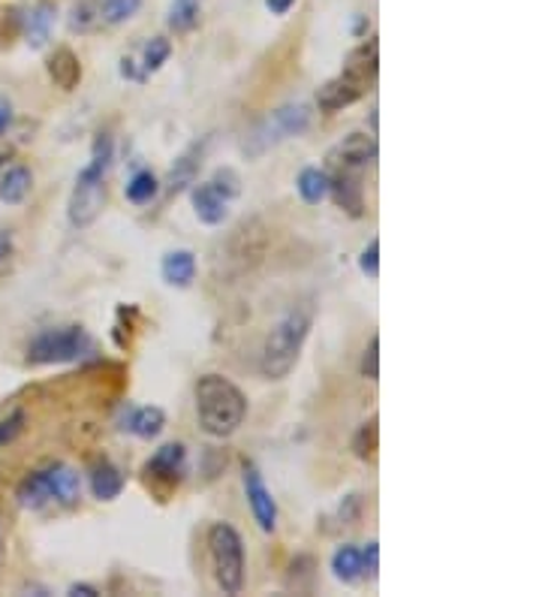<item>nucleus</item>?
Returning a JSON list of instances; mask_svg holds the SVG:
<instances>
[{"mask_svg": "<svg viewBox=\"0 0 542 597\" xmlns=\"http://www.w3.org/2000/svg\"><path fill=\"white\" fill-rule=\"evenodd\" d=\"M314 326V305L311 302H299L283 314L281 321L271 326L265 335V345L260 354V375L265 380H283L295 368L302 347H305L307 335Z\"/></svg>", "mask_w": 542, "mask_h": 597, "instance_id": "obj_1", "label": "nucleus"}, {"mask_svg": "<svg viewBox=\"0 0 542 597\" xmlns=\"http://www.w3.org/2000/svg\"><path fill=\"white\" fill-rule=\"evenodd\" d=\"M12 124V106L10 100L0 97V133H7V127Z\"/></svg>", "mask_w": 542, "mask_h": 597, "instance_id": "obj_35", "label": "nucleus"}, {"mask_svg": "<svg viewBox=\"0 0 542 597\" xmlns=\"http://www.w3.org/2000/svg\"><path fill=\"white\" fill-rule=\"evenodd\" d=\"M359 269L368 278H380V239L368 241V248L359 257Z\"/></svg>", "mask_w": 542, "mask_h": 597, "instance_id": "obj_30", "label": "nucleus"}, {"mask_svg": "<svg viewBox=\"0 0 542 597\" xmlns=\"http://www.w3.org/2000/svg\"><path fill=\"white\" fill-rule=\"evenodd\" d=\"M69 595H73V597H79V595L94 597V595H97V588H94V586H69Z\"/></svg>", "mask_w": 542, "mask_h": 597, "instance_id": "obj_36", "label": "nucleus"}, {"mask_svg": "<svg viewBox=\"0 0 542 597\" xmlns=\"http://www.w3.org/2000/svg\"><path fill=\"white\" fill-rule=\"evenodd\" d=\"M332 574H335V579H340V583H359L361 579V550L359 546H353V543H344V546H338L335 550V555H332Z\"/></svg>", "mask_w": 542, "mask_h": 597, "instance_id": "obj_22", "label": "nucleus"}, {"mask_svg": "<svg viewBox=\"0 0 542 597\" xmlns=\"http://www.w3.org/2000/svg\"><path fill=\"white\" fill-rule=\"evenodd\" d=\"M377 571H380V546H377V540H371V543L361 550V576L377 579Z\"/></svg>", "mask_w": 542, "mask_h": 597, "instance_id": "obj_31", "label": "nucleus"}, {"mask_svg": "<svg viewBox=\"0 0 542 597\" xmlns=\"http://www.w3.org/2000/svg\"><path fill=\"white\" fill-rule=\"evenodd\" d=\"M377 69H380V48H377V40H368V43H361L347 55V64H344L340 76H347L350 82L371 91V85L377 82Z\"/></svg>", "mask_w": 542, "mask_h": 597, "instance_id": "obj_15", "label": "nucleus"}, {"mask_svg": "<svg viewBox=\"0 0 542 597\" xmlns=\"http://www.w3.org/2000/svg\"><path fill=\"white\" fill-rule=\"evenodd\" d=\"M48 76L61 91H73L82 82V61L69 52V48H57L48 58Z\"/></svg>", "mask_w": 542, "mask_h": 597, "instance_id": "obj_18", "label": "nucleus"}, {"mask_svg": "<svg viewBox=\"0 0 542 597\" xmlns=\"http://www.w3.org/2000/svg\"><path fill=\"white\" fill-rule=\"evenodd\" d=\"M31 184H34V175L28 166H10L0 175V203H7V206L24 203L31 194Z\"/></svg>", "mask_w": 542, "mask_h": 597, "instance_id": "obj_19", "label": "nucleus"}, {"mask_svg": "<svg viewBox=\"0 0 542 597\" xmlns=\"http://www.w3.org/2000/svg\"><path fill=\"white\" fill-rule=\"evenodd\" d=\"M377 139H373V133L368 137V133H350V137H344L335 145V149L328 151V170L326 173H332V170H347V173H368V166H373L377 163Z\"/></svg>", "mask_w": 542, "mask_h": 597, "instance_id": "obj_10", "label": "nucleus"}, {"mask_svg": "<svg viewBox=\"0 0 542 597\" xmlns=\"http://www.w3.org/2000/svg\"><path fill=\"white\" fill-rule=\"evenodd\" d=\"M90 492H94L97 501H115L118 495L124 492V474L118 471L109 459L97 462L94 471H90Z\"/></svg>", "mask_w": 542, "mask_h": 597, "instance_id": "obj_17", "label": "nucleus"}, {"mask_svg": "<svg viewBox=\"0 0 542 597\" xmlns=\"http://www.w3.org/2000/svg\"><path fill=\"white\" fill-rule=\"evenodd\" d=\"M361 378L365 380L380 378V338H377V335H371V341H368L365 354H361Z\"/></svg>", "mask_w": 542, "mask_h": 597, "instance_id": "obj_28", "label": "nucleus"}, {"mask_svg": "<svg viewBox=\"0 0 542 597\" xmlns=\"http://www.w3.org/2000/svg\"><path fill=\"white\" fill-rule=\"evenodd\" d=\"M136 437H142V441H151V437H158L163 428H166V414L154 408V404H145V408H139L130 416V425H127Z\"/></svg>", "mask_w": 542, "mask_h": 597, "instance_id": "obj_23", "label": "nucleus"}, {"mask_svg": "<svg viewBox=\"0 0 542 597\" xmlns=\"http://www.w3.org/2000/svg\"><path fill=\"white\" fill-rule=\"evenodd\" d=\"M205 0H172L170 7V28L175 34H187L199 24Z\"/></svg>", "mask_w": 542, "mask_h": 597, "instance_id": "obj_24", "label": "nucleus"}, {"mask_svg": "<svg viewBox=\"0 0 542 597\" xmlns=\"http://www.w3.org/2000/svg\"><path fill=\"white\" fill-rule=\"evenodd\" d=\"M112 161V139L109 133H100L94 139V154L90 163L76 175L73 194L67 203V218L73 227H90L100 218L102 206H106V170Z\"/></svg>", "mask_w": 542, "mask_h": 597, "instance_id": "obj_3", "label": "nucleus"}, {"mask_svg": "<svg viewBox=\"0 0 542 597\" xmlns=\"http://www.w3.org/2000/svg\"><path fill=\"white\" fill-rule=\"evenodd\" d=\"M12 253H15V248H12V236L7 230H0V275L10 269Z\"/></svg>", "mask_w": 542, "mask_h": 597, "instance_id": "obj_33", "label": "nucleus"}, {"mask_svg": "<svg viewBox=\"0 0 542 597\" xmlns=\"http://www.w3.org/2000/svg\"><path fill=\"white\" fill-rule=\"evenodd\" d=\"M170 55L172 43L166 36H151V40H145V46L139 52V69H136L139 82H145L151 73H158V69L170 61Z\"/></svg>", "mask_w": 542, "mask_h": 597, "instance_id": "obj_20", "label": "nucleus"}, {"mask_svg": "<svg viewBox=\"0 0 542 597\" xmlns=\"http://www.w3.org/2000/svg\"><path fill=\"white\" fill-rule=\"evenodd\" d=\"M187 471V449L181 444H163V447L145 462L142 480L158 501H170Z\"/></svg>", "mask_w": 542, "mask_h": 597, "instance_id": "obj_7", "label": "nucleus"}, {"mask_svg": "<svg viewBox=\"0 0 542 597\" xmlns=\"http://www.w3.org/2000/svg\"><path fill=\"white\" fill-rule=\"evenodd\" d=\"M94 338L82 326H52L28 345V366H64L94 357Z\"/></svg>", "mask_w": 542, "mask_h": 597, "instance_id": "obj_5", "label": "nucleus"}, {"mask_svg": "<svg viewBox=\"0 0 542 597\" xmlns=\"http://www.w3.org/2000/svg\"><path fill=\"white\" fill-rule=\"evenodd\" d=\"M241 474H245V495H248L250 513L257 519V525H260L265 534H271V531L278 529V504H274V498H271L269 486H265L260 468H257L253 462H245Z\"/></svg>", "mask_w": 542, "mask_h": 597, "instance_id": "obj_11", "label": "nucleus"}, {"mask_svg": "<svg viewBox=\"0 0 542 597\" xmlns=\"http://www.w3.org/2000/svg\"><path fill=\"white\" fill-rule=\"evenodd\" d=\"M160 191L158 175L148 173V170H139V173L127 182V199L133 203V206H148Z\"/></svg>", "mask_w": 542, "mask_h": 597, "instance_id": "obj_25", "label": "nucleus"}, {"mask_svg": "<svg viewBox=\"0 0 542 597\" xmlns=\"http://www.w3.org/2000/svg\"><path fill=\"white\" fill-rule=\"evenodd\" d=\"M212 184H215L226 199H236V196L241 194V178H238L232 170H217V173L212 175Z\"/></svg>", "mask_w": 542, "mask_h": 597, "instance_id": "obj_29", "label": "nucleus"}, {"mask_svg": "<svg viewBox=\"0 0 542 597\" xmlns=\"http://www.w3.org/2000/svg\"><path fill=\"white\" fill-rule=\"evenodd\" d=\"M160 275L170 287L187 290L196 281V253L193 251H170L160 263Z\"/></svg>", "mask_w": 542, "mask_h": 597, "instance_id": "obj_16", "label": "nucleus"}, {"mask_svg": "<svg viewBox=\"0 0 542 597\" xmlns=\"http://www.w3.org/2000/svg\"><path fill=\"white\" fill-rule=\"evenodd\" d=\"M0 555H3V529H0Z\"/></svg>", "mask_w": 542, "mask_h": 597, "instance_id": "obj_37", "label": "nucleus"}, {"mask_svg": "<svg viewBox=\"0 0 542 597\" xmlns=\"http://www.w3.org/2000/svg\"><path fill=\"white\" fill-rule=\"evenodd\" d=\"M52 22H55V15H52V7H45V3L28 12V43L34 48L43 46L52 31Z\"/></svg>", "mask_w": 542, "mask_h": 597, "instance_id": "obj_26", "label": "nucleus"}, {"mask_svg": "<svg viewBox=\"0 0 542 597\" xmlns=\"http://www.w3.org/2000/svg\"><path fill=\"white\" fill-rule=\"evenodd\" d=\"M311 109L305 104H293V106H283L278 112H271L260 127H257V133L253 139L260 142V151L269 149V145H278L283 139H293L307 133V127H311Z\"/></svg>", "mask_w": 542, "mask_h": 597, "instance_id": "obj_9", "label": "nucleus"}, {"mask_svg": "<svg viewBox=\"0 0 542 597\" xmlns=\"http://www.w3.org/2000/svg\"><path fill=\"white\" fill-rule=\"evenodd\" d=\"M191 203L196 218L203 220L205 227H220V224L229 218V203H232V199H226L212 182H203L191 191Z\"/></svg>", "mask_w": 542, "mask_h": 597, "instance_id": "obj_14", "label": "nucleus"}, {"mask_svg": "<svg viewBox=\"0 0 542 597\" xmlns=\"http://www.w3.org/2000/svg\"><path fill=\"white\" fill-rule=\"evenodd\" d=\"M365 94H368V88H361V85L350 82L347 76H335V79H328L326 85L316 91V106H319V112L335 116L340 109L359 104Z\"/></svg>", "mask_w": 542, "mask_h": 597, "instance_id": "obj_13", "label": "nucleus"}, {"mask_svg": "<svg viewBox=\"0 0 542 597\" xmlns=\"http://www.w3.org/2000/svg\"><path fill=\"white\" fill-rule=\"evenodd\" d=\"M295 0H265V7L271 10V15H286V12L293 10Z\"/></svg>", "mask_w": 542, "mask_h": 597, "instance_id": "obj_34", "label": "nucleus"}, {"mask_svg": "<svg viewBox=\"0 0 542 597\" xmlns=\"http://www.w3.org/2000/svg\"><path fill=\"white\" fill-rule=\"evenodd\" d=\"M15 498L24 510H45V507H73L79 504L82 498V474L69 465H48L43 471L28 474Z\"/></svg>", "mask_w": 542, "mask_h": 597, "instance_id": "obj_4", "label": "nucleus"}, {"mask_svg": "<svg viewBox=\"0 0 542 597\" xmlns=\"http://www.w3.org/2000/svg\"><path fill=\"white\" fill-rule=\"evenodd\" d=\"M22 425H24L22 411H15V414H10L7 420H0V447H7L12 437L22 432Z\"/></svg>", "mask_w": 542, "mask_h": 597, "instance_id": "obj_32", "label": "nucleus"}, {"mask_svg": "<svg viewBox=\"0 0 542 597\" xmlns=\"http://www.w3.org/2000/svg\"><path fill=\"white\" fill-rule=\"evenodd\" d=\"M208 558L224 595H241L245 588V540L232 525L215 522L208 529Z\"/></svg>", "mask_w": 542, "mask_h": 597, "instance_id": "obj_6", "label": "nucleus"}, {"mask_svg": "<svg viewBox=\"0 0 542 597\" xmlns=\"http://www.w3.org/2000/svg\"><path fill=\"white\" fill-rule=\"evenodd\" d=\"M196 416L205 435H236L248 416V399L224 375H203L196 380Z\"/></svg>", "mask_w": 542, "mask_h": 597, "instance_id": "obj_2", "label": "nucleus"}, {"mask_svg": "<svg viewBox=\"0 0 542 597\" xmlns=\"http://www.w3.org/2000/svg\"><path fill=\"white\" fill-rule=\"evenodd\" d=\"M142 0H79L73 10V28L94 31V28H112L133 19Z\"/></svg>", "mask_w": 542, "mask_h": 597, "instance_id": "obj_8", "label": "nucleus"}, {"mask_svg": "<svg viewBox=\"0 0 542 597\" xmlns=\"http://www.w3.org/2000/svg\"><path fill=\"white\" fill-rule=\"evenodd\" d=\"M377 416H371L368 423L359 425V432L353 437V449H356V456L365 462H371L377 456Z\"/></svg>", "mask_w": 542, "mask_h": 597, "instance_id": "obj_27", "label": "nucleus"}, {"mask_svg": "<svg viewBox=\"0 0 542 597\" xmlns=\"http://www.w3.org/2000/svg\"><path fill=\"white\" fill-rule=\"evenodd\" d=\"M328 196L335 199L340 211L350 218L365 215V173H347V170H332L328 173Z\"/></svg>", "mask_w": 542, "mask_h": 597, "instance_id": "obj_12", "label": "nucleus"}, {"mask_svg": "<svg viewBox=\"0 0 542 597\" xmlns=\"http://www.w3.org/2000/svg\"><path fill=\"white\" fill-rule=\"evenodd\" d=\"M295 191H299V196L305 199L307 206H319L328 196V173L319 170V166H307L295 178Z\"/></svg>", "mask_w": 542, "mask_h": 597, "instance_id": "obj_21", "label": "nucleus"}]
</instances>
